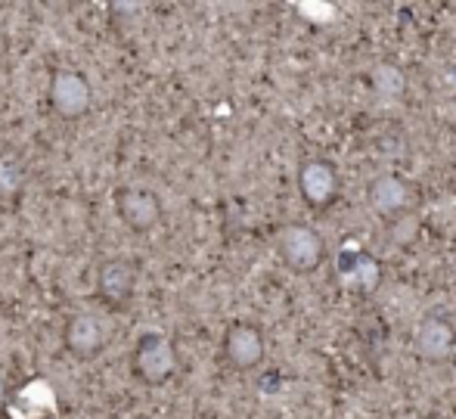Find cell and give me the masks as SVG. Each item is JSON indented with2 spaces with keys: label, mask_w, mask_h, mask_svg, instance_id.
<instances>
[{
  "label": "cell",
  "mask_w": 456,
  "mask_h": 419,
  "mask_svg": "<svg viewBox=\"0 0 456 419\" xmlns=\"http://www.w3.org/2000/svg\"><path fill=\"white\" fill-rule=\"evenodd\" d=\"M131 373L143 385H165L177 373V348L165 333H143L131 351Z\"/></svg>",
  "instance_id": "6da1fadb"
},
{
  "label": "cell",
  "mask_w": 456,
  "mask_h": 419,
  "mask_svg": "<svg viewBox=\"0 0 456 419\" xmlns=\"http://www.w3.org/2000/svg\"><path fill=\"white\" fill-rule=\"evenodd\" d=\"M115 326L96 311H78L62 326V348L78 360H94L112 345Z\"/></svg>",
  "instance_id": "7a4b0ae2"
},
{
  "label": "cell",
  "mask_w": 456,
  "mask_h": 419,
  "mask_svg": "<svg viewBox=\"0 0 456 419\" xmlns=\"http://www.w3.org/2000/svg\"><path fill=\"white\" fill-rule=\"evenodd\" d=\"M115 211L131 234H152L165 218L162 199L150 186H121L115 193Z\"/></svg>",
  "instance_id": "3957f363"
},
{
  "label": "cell",
  "mask_w": 456,
  "mask_h": 419,
  "mask_svg": "<svg viewBox=\"0 0 456 419\" xmlns=\"http://www.w3.org/2000/svg\"><path fill=\"white\" fill-rule=\"evenodd\" d=\"M50 106L62 119H81L94 106V87L78 69H60L50 78Z\"/></svg>",
  "instance_id": "277c9868"
},
{
  "label": "cell",
  "mask_w": 456,
  "mask_h": 419,
  "mask_svg": "<svg viewBox=\"0 0 456 419\" xmlns=\"http://www.w3.org/2000/svg\"><path fill=\"white\" fill-rule=\"evenodd\" d=\"M276 249H280V258L295 270V274H307L314 270L320 261H323V236L317 230L305 227V224H289V227L280 230L276 236Z\"/></svg>",
  "instance_id": "5b68a950"
},
{
  "label": "cell",
  "mask_w": 456,
  "mask_h": 419,
  "mask_svg": "<svg viewBox=\"0 0 456 419\" xmlns=\"http://www.w3.org/2000/svg\"><path fill=\"white\" fill-rule=\"evenodd\" d=\"M137 292V264L131 258H106L96 267V299L106 308H125Z\"/></svg>",
  "instance_id": "8992f818"
},
{
  "label": "cell",
  "mask_w": 456,
  "mask_h": 419,
  "mask_svg": "<svg viewBox=\"0 0 456 419\" xmlns=\"http://www.w3.org/2000/svg\"><path fill=\"white\" fill-rule=\"evenodd\" d=\"M224 357L233 370H255L265 360V333L255 324H233L224 333Z\"/></svg>",
  "instance_id": "52a82bcc"
},
{
  "label": "cell",
  "mask_w": 456,
  "mask_h": 419,
  "mask_svg": "<svg viewBox=\"0 0 456 419\" xmlns=\"http://www.w3.org/2000/svg\"><path fill=\"white\" fill-rule=\"evenodd\" d=\"M298 190H301V196H305V202L314 205V209L330 205L338 193L336 165L326 162V159H311V162H305L298 171Z\"/></svg>",
  "instance_id": "ba28073f"
},
{
  "label": "cell",
  "mask_w": 456,
  "mask_h": 419,
  "mask_svg": "<svg viewBox=\"0 0 456 419\" xmlns=\"http://www.w3.org/2000/svg\"><path fill=\"white\" fill-rule=\"evenodd\" d=\"M456 348V330L444 317H426L419 320L413 333V351L426 360H444Z\"/></svg>",
  "instance_id": "9c48e42d"
},
{
  "label": "cell",
  "mask_w": 456,
  "mask_h": 419,
  "mask_svg": "<svg viewBox=\"0 0 456 419\" xmlns=\"http://www.w3.org/2000/svg\"><path fill=\"white\" fill-rule=\"evenodd\" d=\"M336 270L345 280L357 283L363 292H372L379 286V264L370 251H363L357 242H345L336 255Z\"/></svg>",
  "instance_id": "30bf717a"
},
{
  "label": "cell",
  "mask_w": 456,
  "mask_h": 419,
  "mask_svg": "<svg viewBox=\"0 0 456 419\" xmlns=\"http://www.w3.org/2000/svg\"><path fill=\"white\" fill-rule=\"evenodd\" d=\"M366 199L372 211H379L382 218H395L410 205V186L397 174H379L366 190Z\"/></svg>",
  "instance_id": "8fae6325"
},
{
  "label": "cell",
  "mask_w": 456,
  "mask_h": 419,
  "mask_svg": "<svg viewBox=\"0 0 456 419\" xmlns=\"http://www.w3.org/2000/svg\"><path fill=\"white\" fill-rule=\"evenodd\" d=\"M372 87H376V94L385 96V100H397V96H403V90H407V78H403V72L397 66H379L376 72H372Z\"/></svg>",
  "instance_id": "7c38bea8"
},
{
  "label": "cell",
  "mask_w": 456,
  "mask_h": 419,
  "mask_svg": "<svg viewBox=\"0 0 456 419\" xmlns=\"http://www.w3.org/2000/svg\"><path fill=\"white\" fill-rule=\"evenodd\" d=\"M25 186V171L12 159H0V196H19Z\"/></svg>",
  "instance_id": "4fadbf2b"
},
{
  "label": "cell",
  "mask_w": 456,
  "mask_h": 419,
  "mask_svg": "<svg viewBox=\"0 0 456 419\" xmlns=\"http://www.w3.org/2000/svg\"><path fill=\"white\" fill-rule=\"evenodd\" d=\"M0 398H4V379H0Z\"/></svg>",
  "instance_id": "5bb4252c"
},
{
  "label": "cell",
  "mask_w": 456,
  "mask_h": 419,
  "mask_svg": "<svg viewBox=\"0 0 456 419\" xmlns=\"http://www.w3.org/2000/svg\"><path fill=\"white\" fill-rule=\"evenodd\" d=\"M140 419H156V416H140Z\"/></svg>",
  "instance_id": "9a60e30c"
}]
</instances>
